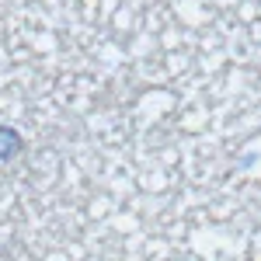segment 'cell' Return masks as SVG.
<instances>
[{
  "instance_id": "cell-1",
  "label": "cell",
  "mask_w": 261,
  "mask_h": 261,
  "mask_svg": "<svg viewBox=\"0 0 261 261\" xmlns=\"http://www.w3.org/2000/svg\"><path fill=\"white\" fill-rule=\"evenodd\" d=\"M21 150H24V136H21L14 125H0V164L18 161Z\"/></svg>"
},
{
  "instance_id": "cell-2",
  "label": "cell",
  "mask_w": 261,
  "mask_h": 261,
  "mask_svg": "<svg viewBox=\"0 0 261 261\" xmlns=\"http://www.w3.org/2000/svg\"><path fill=\"white\" fill-rule=\"evenodd\" d=\"M178 261H199V258H178Z\"/></svg>"
}]
</instances>
